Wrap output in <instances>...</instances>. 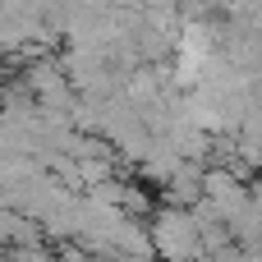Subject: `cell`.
<instances>
[{
	"mask_svg": "<svg viewBox=\"0 0 262 262\" xmlns=\"http://www.w3.org/2000/svg\"><path fill=\"white\" fill-rule=\"evenodd\" d=\"M152 235L170 262H193L203 253V230H198V216H189V212H161Z\"/></svg>",
	"mask_w": 262,
	"mask_h": 262,
	"instance_id": "6da1fadb",
	"label": "cell"
}]
</instances>
